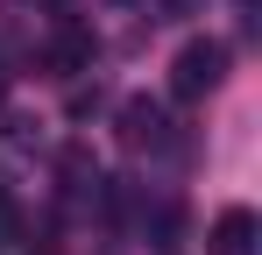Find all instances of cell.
<instances>
[{
	"label": "cell",
	"instance_id": "obj_1",
	"mask_svg": "<svg viewBox=\"0 0 262 255\" xmlns=\"http://www.w3.org/2000/svg\"><path fill=\"white\" fill-rule=\"evenodd\" d=\"M220 78H227V42H213V36H191L170 57V92L177 99H206Z\"/></svg>",
	"mask_w": 262,
	"mask_h": 255
},
{
	"label": "cell",
	"instance_id": "obj_2",
	"mask_svg": "<svg viewBox=\"0 0 262 255\" xmlns=\"http://www.w3.org/2000/svg\"><path fill=\"white\" fill-rule=\"evenodd\" d=\"M163 135H170V121H163V107L156 99H121V142L128 149H163Z\"/></svg>",
	"mask_w": 262,
	"mask_h": 255
},
{
	"label": "cell",
	"instance_id": "obj_3",
	"mask_svg": "<svg viewBox=\"0 0 262 255\" xmlns=\"http://www.w3.org/2000/svg\"><path fill=\"white\" fill-rule=\"evenodd\" d=\"M206 255H255V213L248 206H227L206 234Z\"/></svg>",
	"mask_w": 262,
	"mask_h": 255
},
{
	"label": "cell",
	"instance_id": "obj_4",
	"mask_svg": "<svg viewBox=\"0 0 262 255\" xmlns=\"http://www.w3.org/2000/svg\"><path fill=\"white\" fill-rule=\"evenodd\" d=\"M50 71H92V29H78V22H64L57 36H50Z\"/></svg>",
	"mask_w": 262,
	"mask_h": 255
},
{
	"label": "cell",
	"instance_id": "obj_5",
	"mask_svg": "<svg viewBox=\"0 0 262 255\" xmlns=\"http://www.w3.org/2000/svg\"><path fill=\"white\" fill-rule=\"evenodd\" d=\"M14 241H21V206L0 192V248H14Z\"/></svg>",
	"mask_w": 262,
	"mask_h": 255
},
{
	"label": "cell",
	"instance_id": "obj_6",
	"mask_svg": "<svg viewBox=\"0 0 262 255\" xmlns=\"http://www.w3.org/2000/svg\"><path fill=\"white\" fill-rule=\"evenodd\" d=\"M7 85H14V71H7V57H0V99H7Z\"/></svg>",
	"mask_w": 262,
	"mask_h": 255
},
{
	"label": "cell",
	"instance_id": "obj_7",
	"mask_svg": "<svg viewBox=\"0 0 262 255\" xmlns=\"http://www.w3.org/2000/svg\"><path fill=\"white\" fill-rule=\"evenodd\" d=\"M234 7H241V14H255V0H234Z\"/></svg>",
	"mask_w": 262,
	"mask_h": 255
}]
</instances>
